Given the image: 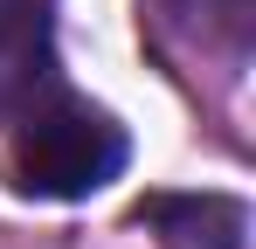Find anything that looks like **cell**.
Instances as JSON below:
<instances>
[{
	"mask_svg": "<svg viewBox=\"0 0 256 249\" xmlns=\"http://www.w3.org/2000/svg\"><path fill=\"white\" fill-rule=\"evenodd\" d=\"M125 132L104 118L97 104L56 97L42 111H28L14 146H7V187L21 201H90L97 187H111L125 173Z\"/></svg>",
	"mask_w": 256,
	"mask_h": 249,
	"instance_id": "1",
	"label": "cell"
},
{
	"mask_svg": "<svg viewBox=\"0 0 256 249\" xmlns=\"http://www.w3.org/2000/svg\"><path fill=\"white\" fill-rule=\"evenodd\" d=\"M62 97L56 76V28L42 0H0V124H21Z\"/></svg>",
	"mask_w": 256,
	"mask_h": 249,
	"instance_id": "2",
	"label": "cell"
},
{
	"mask_svg": "<svg viewBox=\"0 0 256 249\" xmlns=\"http://www.w3.org/2000/svg\"><path fill=\"white\" fill-rule=\"evenodd\" d=\"M160 249H250V208L236 194H146L132 208Z\"/></svg>",
	"mask_w": 256,
	"mask_h": 249,
	"instance_id": "3",
	"label": "cell"
},
{
	"mask_svg": "<svg viewBox=\"0 0 256 249\" xmlns=\"http://www.w3.org/2000/svg\"><path fill=\"white\" fill-rule=\"evenodd\" d=\"M160 14H166V28H180L222 62H242L256 42V0H160Z\"/></svg>",
	"mask_w": 256,
	"mask_h": 249,
	"instance_id": "4",
	"label": "cell"
}]
</instances>
